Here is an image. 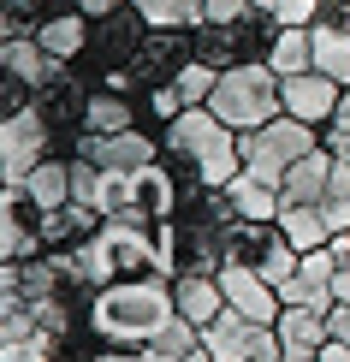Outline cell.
<instances>
[{"instance_id":"1","label":"cell","mask_w":350,"mask_h":362,"mask_svg":"<svg viewBox=\"0 0 350 362\" xmlns=\"http://www.w3.org/2000/svg\"><path fill=\"white\" fill-rule=\"evenodd\" d=\"M161 167L178 185H214L226 190L243 173V131H232L214 107H185L161 131Z\"/></svg>"},{"instance_id":"2","label":"cell","mask_w":350,"mask_h":362,"mask_svg":"<svg viewBox=\"0 0 350 362\" xmlns=\"http://www.w3.org/2000/svg\"><path fill=\"white\" fill-rule=\"evenodd\" d=\"M178 315L173 303V279L166 274H148V279H113L95 291L89 303V327H95L107 344H155L166 333V321Z\"/></svg>"},{"instance_id":"3","label":"cell","mask_w":350,"mask_h":362,"mask_svg":"<svg viewBox=\"0 0 350 362\" xmlns=\"http://www.w3.org/2000/svg\"><path fill=\"white\" fill-rule=\"evenodd\" d=\"M279 18H273L267 6H250L243 18L232 24H214V18H202L196 24V59L202 66H214V71H232V66H262V59L273 54V42H279Z\"/></svg>"},{"instance_id":"4","label":"cell","mask_w":350,"mask_h":362,"mask_svg":"<svg viewBox=\"0 0 350 362\" xmlns=\"http://www.w3.org/2000/svg\"><path fill=\"white\" fill-rule=\"evenodd\" d=\"M232 131H262L267 119H279L285 113V78L267 66H232V71H220V83H214V101H208Z\"/></svg>"},{"instance_id":"5","label":"cell","mask_w":350,"mask_h":362,"mask_svg":"<svg viewBox=\"0 0 350 362\" xmlns=\"http://www.w3.org/2000/svg\"><path fill=\"white\" fill-rule=\"evenodd\" d=\"M148 36H155V24L136 12V0H125V6L101 12V18H89V48H83L78 66H83L95 83H119V78L136 66V54H143Z\"/></svg>"},{"instance_id":"6","label":"cell","mask_w":350,"mask_h":362,"mask_svg":"<svg viewBox=\"0 0 350 362\" xmlns=\"http://www.w3.org/2000/svg\"><path fill=\"white\" fill-rule=\"evenodd\" d=\"M83 255H89V267L101 274V285L166 274L161 244H155V226H136V220H107V226L95 232V244H89Z\"/></svg>"},{"instance_id":"7","label":"cell","mask_w":350,"mask_h":362,"mask_svg":"<svg viewBox=\"0 0 350 362\" xmlns=\"http://www.w3.org/2000/svg\"><path fill=\"white\" fill-rule=\"evenodd\" d=\"M309 148H321V131L303 125V119H291V113H279V119H267L262 131H243V173L279 185Z\"/></svg>"},{"instance_id":"8","label":"cell","mask_w":350,"mask_h":362,"mask_svg":"<svg viewBox=\"0 0 350 362\" xmlns=\"http://www.w3.org/2000/svg\"><path fill=\"white\" fill-rule=\"evenodd\" d=\"M95 78H89L83 66H59L48 83H42V95H36V113L54 125V137H59V155H78V137L89 131V101H95Z\"/></svg>"},{"instance_id":"9","label":"cell","mask_w":350,"mask_h":362,"mask_svg":"<svg viewBox=\"0 0 350 362\" xmlns=\"http://www.w3.org/2000/svg\"><path fill=\"white\" fill-rule=\"evenodd\" d=\"M297 244L285 238V226L279 220H238L232 226V244H226V262H238V267H250V274H262L273 285H285L297 274Z\"/></svg>"},{"instance_id":"10","label":"cell","mask_w":350,"mask_h":362,"mask_svg":"<svg viewBox=\"0 0 350 362\" xmlns=\"http://www.w3.org/2000/svg\"><path fill=\"white\" fill-rule=\"evenodd\" d=\"M48 155H59V137L36 107L0 119V185H24Z\"/></svg>"},{"instance_id":"11","label":"cell","mask_w":350,"mask_h":362,"mask_svg":"<svg viewBox=\"0 0 350 362\" xmlns=\"http://www.w3.org/2000/svg\"><path fill=\"white\" fill-rule=\"evenodd\" d=\"M202 351L214 362H262V356L279 362V333H273L267 321H250V315L226 309L220 321L202 327Z\"/></svg>"},{"instance_id":"12","label":"cell","mask_w":350,"mask_h":362,"mask_svg":"<svg viewBox=\"0 0 350 362\" xmlns=\"http://www.w3.org/2000/svg\"><path fill=\"white\" fill-rule=\"evenodd\" d=\"M196 59V30H155V36L143 42V54H136V66L125 71V89H148V83H173L178 71H185Z\"/></svg>"},{"instance_id":"13","label":"cell","mask_w":350,"mask_h":362,"mask_svg":"<svg viewBox=\"0 0 350 362\" xmlns=\"http://www.w3.org/2000/svg\"><path fill=\"white\" fill-rule=\"evenodd\" d=\"M78 155L83 160H95L101 173H136V167H148V160H161V137L155 131H89V137H78Z\"/></svg>"},{"instance_id":"14","label":"cell","mask_w":350,"mask_h":362,"mask_svg":"<svg viewBox=\"0 0 350 362\" xmlns=\"http://www.w3.org/2000/svg\"><path fill=\"white\" fill-rule=\"evenodd\" d=\"M339 101H344V83L327 78V71H297V78H285V113L303 119V125H315V131L332 125Z\"/></svg>"},{"instance_id":"15","label":"cell","mask_w":350,"mask_h":362,"mask_svg":"<svg viewBox=\"0 0 350 362\" xmlns=\"http://www.w3.org/2000/svg\"><path fill=\"white\" fill-rule=\"evenodd\" d=\"M220 291H226V309H238V315H250V321H279V309H285V297H279V285L262 279V274H250V267H238V262H226L220 267Z\"/></svg>"},{"instance_id":"16","label":"cell","mask_w":350,"mask_h":362,"mask_svg":"<svg viewBox=\"0 0 350 362\" xmlns=\"http://www.w3.org/2000/svg\"><path fill=\"white\" fill-rule=\"evenodd\" d=\"M279 297H285V303H297V309H321V315H332V303H339V291H332V244L297 255V274L279 285Z\"/></svg>"},{"instance_id":"17","label":"cell","mask_w":350,"mask_h":362,"mask_svg":"<svg viewBox=\"0 0 350 362\" xmlns=\"http://www.w3.org/2000/svg\"><path fill=\"white\" fill-rule=\"evenodd\" d=\"M273 333H279V362H315V356H321V344L332 339V321H327L321 309L285 303L279 321H273Z\"/></svg>"},{"instance_id":"18","label":"cell","mask_w":350,"mask_h":362,"mask_svg":"<svg viewBox=\"0 0 350 362\" xmlns=\"http://www.w3.org/2000/svg\"><path fill=\"white\" fill-rule=\"evenodd\" d=\"M36 42H42V48H48L54 59L78 66V59H83V48H89V12H78L71 0H66V6H54L48 18L36 24Z\"/></svg>"},{"instance_id":"19","label":"cell","mask_w":350,"mask_h":362,"mask_svg":"<svg viewBox=\"0 0 350 362\" xmlns=\"http://www.w3.org/2000/svg\"><path fill=\"white\" fill-rule=\"evenodd\" d=\"M173 303L185 321L208 327L226 315V291H220V274H173Z\"/></svg>"},{"instance_id":"20","label":"cell","mask_w":350,"mask_h":362,"mask_svg":"<svg viewBox=\"0 0 350 362\" xmlns=\"http://www.w3.org/2000/svg\"><path fill=\"white\" fill-rule=\"evenodd\" d=\"M332 173H339V155L321 143V148H309V155L279 178V196H285V202H321L327 185H332Z\"/></svg>"},{"instance_id":"21","label":"cell","mask_w":350,"mask_h":362,"mask_svg":"<svg viewBox=\"0 0 350 362\" xmlns=\"http://www.w3.org/2000/svg\"><path fill=\"white\" fill-rule=\"evenodd\" d=\"M279 226H285V238H291V244L309 255V250H327L332 238V226H327V214H321V202H285L279 208Z\"/></svg>"},{"instance_id":"22","label":"cell","mask_w":350,"mask_h":362,"mask_svg":"<svg viewBox=\"0 0 350 362\" xmlns=\"http://www.w3.org/2000/svg\"><path fill=\"white\" fill-rule=\"evenodd\" d=\"M226 196H232L238 220H279V208H285L279 185H267V178H255V173H238L232 185H226Z\"/></svg>"},{"instance_id":"23","label":"cell","mask_w":350,"mask_h":362,"mask_svg":"<svg viewBox=\"0 0 350 362\" xmlns=\"http://www.w3.org/2000/svg\"><path fill=\"white\" fill-rule=\"evenodd\" d=\"M24 190L42 202V214H48V208H59V202H71V155H48L36 173L24 178Z\"/></svg>"},{"instance_id":"24","label":"cell","mask_w":350,"mask_h":362,"mask_svg":"<svg viewBox=\"0 0 350 362\" xmlns=\"http://www.w3.org/2000/svg\"><path fill=\"white\" fill-rule=\"evenodd\" d=\"M267 66L279 71V78H297V71H315V36H309V24H303V30H279V42H273Z\"/></svg>"},{"instance_id":"25","label":"cell","mask_w":350,"mask_h":362,"mask_svg":"<svg viewBox=\"0 0 350 362\" xmlns=\"http://www.w3.org/2000/svg\"><path fill=\"white\" fill-rule=\"evenodd\" d=\"M136 113H143V131L161 137V131L185 113V95H178V83H148V89H136Z\"/></svg>"},{"instance_id":"26","label":"cell","mask_w":350,"mask_h":362,"mask_svg":"<svg viewBox=\"0 0 350 362\" xmlns=\"http://www.w3.org/2000/svg\"><path fill=\"white\" fill-rule=\"evenodd\" d=\"M136 12L155 30H196L202 24V0H136Z\"/></svg>"},{"instance_id":"27","label":"cell","mask_w":350,"mask_h":362,"mask_svg":"<svg viewBox=\"0 0 350 362\" xmlns=\"http://www.w3.org/2000/svg\"><path fill=\"white\" fill-rule=\"evenodd\" d=\"M148 351H155L161 362H178V356L202 351V327H196V321H185V315H173V321H166V333L148 344Z\"/></svg>"},{"instance_id":"28","label":"cell","mask_w":350,"mask_h":362,"mask_svg":"<svg viewBox=\"0 0 350 362\" xmlns=\"http://www.w3.org/2000/svg\"><path fill=\"white\" fill-rule=\"evenodd\" d=\"M178 95H185V107H208V101H214V83H220V71L214 66H202V59H190L185 71H178Z\"/></svg>"},{"instance_id":"29","label":"cell","mask_w":350,"mask_h":362,"mask_svg":"<svg viewBox=\"0 0 350 362\" xmlns=\"http://www.w3.org/2000/svg\"><path fill=\"white\" fill-rule=\"evenodd\" d=\"M321 214H327L332 232H350V167L344 160H339V173H332V185L321 196Z\"/></svg>"},{"instance_id":"30","label":"cell","mask_w":350,"mask_h":362,"mask_svg":"<svg viewBox=\"0 0 350 362\" xmlns=\"http://www.w3.org/2000/svg\"><path fill=\"white\" fill-rule=\"evenodd\" d=\"M54 6H66V0H0V18H18V24H30V30H36Z\"/></svg>"},{"instance_id":"31","label":"cell","mask_w":350,"mask_h":362,"mask_svg":"<svg viewBox=\"0 0 350 362\" xmlns=\"http://www.w3.org/2000/svg\"><path fill=\"white\" fill-rule=\"evenodd\" d=\"M273 18H279L285 30H303L315 18V0H279V6H273Z\"/></svg>"},{"instance_id":"32","label":"cell","mask_w":350,"mask_h":362,"mask_svg":"<svg viewBox=\"0 0 350 362\" xmlns=\"http://www.w3.org/2000/svg\"><path fill=\"white\" fill-rule=\"evenodd\" d=\"M255 0H202V18H214V24H232V18H243Z\"/></svg>"},{"instance_id":"33","label":"cell","mask_w":350,"mask_h":362,"mask_svg":"<svg viewBox=\"0 0 350 362\" xmlns=\"http://www.w3.org/2000/svg\"><path fill=\"white\" fill-rule=\"evenodd\" d=\"M101 362H161V356L143 351V344H107V351H101Z\"/></svg>"},{"instance_id":"34","label":"cell","mask_w":350,"mask_h":362,"mask_svg":"<svg viewBox=\"0 0 350 362\" xmlns=\"http://www.w3.org/2000/svg\"><path fill=\"white\" fill-rule=\"evenodd\" d=\"M327 321H332V339H339V344H350V303H332V315H327Z\"/></svg>"},{"instance_id":"35","label":"cell","mask_w":350,"mask_h":362,"mask_svg":"<svg viewBox=\"0 0 350 362\" xmlns=\"http://www.w3.org/2000/svg\"><path fill=\"white\" fill-rule=\"evenodd\" d=\"M321 143L332 148V155H339L344 160V167H350V131H321Z\"/></svg>"},{"instance_id":"36","label":"cell","mask_w":350,"mask_h":362,"mask_svg":"<svg viewBox=\"0 0 350 362\" xmlns=\"http://www.w3.org/2000/svg\"><path fill=\"white\" fill-rule=\"evenodd\" d=\"M78 12H89V18H101V12H113V6H125V0H71Z\"/></svg>"},{"instance_id":"37","label":"cell","mask_w":350,"mask_h":362,"mask_svg":"<svg viewBox=\"0 0 350 362\" xmlns=\"http://www.w3.org/2000/svg\"><path fill=\"white\" fill-rule=\"evenodd\" d=\"M315 362H350V344H339V339H327V344H321V356H315Z\"/></svg>"},{"instance_id":"38","label":"cell","mask_w":350,"mask_h":362,"mask_svg":"<svg viewBox=\"0 0 350 362\" xmlns=\"http://www.w3.org/2000/svg\"><path fill=\"white\" fill-rule=\"evenodd\" d=\"M327 131H350V89H344V101H339V113H332Z\"/></svg>"},{"instance_id":"39","label":"cell","mask_w":350,"mask_h":362,"mask_svg":"<svg viewBox=\"0 0 350 362\" xmlns=\"http://www.w3.org/2000/svg\"><path fill=\"white\" fill-rule=\"evenodd\" d=\"M332 255H339V262H350V232H339V238H332Z\"/></svg>"},{"instance_id":"40","label":"cell","mask_w":350,"mask_h":362,"mask_svg":"<svg viewBox=\"0 0 350 362\" xmlns=\"http://www.w3.org/2000/svg\"><path fill=\"white\" fill-rule=\"evenodd\" d=\"M178 362H214V356H208V351H190V356H178Z\"/></svg>"},{"instance_id":"41","label":"cell","mask_w":350,"mask_h":362,"mask_svg":"<svg viewBox=\"0 0 350 362\" xmlns=\"http://www.w3.org/2000/svg\"><path fill=\"white\" fill-rule=\"evenodd\" d=\"M255 6H267V12H273V6H279V0H255Z\"/></svg>"},{"instance_id":"42","label":"cell","mask_w":350,"mask_h":362,"mask_svg":"<svg viewBox=\"0 0 350 362\" xmlns=\"http://www.w3.org/2000/svg\"><path fill=\"white\" fill-rule=\"evenodd\" d=\"M262 362H273V356H262Z\"/></svg>"}]
</instances>
